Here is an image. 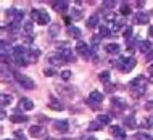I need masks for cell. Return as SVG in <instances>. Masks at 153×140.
I'll list each match as a JSON object with an SVG mask.
<instances>
[{
    "label": "cell",
    "instance_id": "1",
    "mask_svg": "<svg viewBox=\"0 0 153 140\" xmlns=\"http://www.w3.org/2000/svg\"><path fill=\"white\" fill-rule=\"evenodd\" d=\"M31 18L34 19L37 24H40V26H45V24L50 23V15L47 13V10H40V8H32L31 10Z\"/></svg>",
    "mask_w": 153,
    "mask_h": 140
},
{
    "label": "cell",
    "instance_id": "2",
    "mask_svg": "<svg viewBox=\"0 0 153 140\" xmlns=\"http://www.w3.org/2000/svg\"><path fill=\"white\" fill-rule=\"evenodd\" d=\"M13 77H15V81L18 82V84L21 85L23 89H26V90L36 89V82L32 81L31 77L24 76V74H21V73H13Z\"/></svg>",
    "mask_w": 153,
    "mask_h": 140
},
{
    "label": "cell",
    "instance_id": "3",
    "mask_svg": "<svg viewBox=\"0 0 153 140\" xmlns=\"http://www.w3.org/2000/svg\"><path fill=\"white\" fill-rule=\"evenodd\" d=\"M76 52L79 53V55H81L84 60H89L90 56H92V53H94V50H92V48H89V45L85 44L84 40H77V44H76Z\"/></svg>",
    "mask_w": 153,
    "mask_h": 140
},
{
    "label": "cell",
    "instance_id": "4",
    "mask_svg": "<svg viewBox=\"0 0 153 140\" xmlns=\"http://www.w3.org/2000/svg\"><path fill=\"white\" fill-rule=\"evenodd\" d=\"M137 64V61H135V58H132V56H129V58H121L118 60V68L121 69L123 73H129L132 71V68Z\"/></svg>",
    "mask_w": 153,
    "mask_h": 140
},
{
    "label": "cell",
    "instance_id": "5",
    "mask_svg": "<svg viewBox=\"0 0 153 140\" xmlns=\"http://www.w3.org/2000/svg\"><path fill=\"white\" fill-rule=\"evenodd\" d=\"M61 47L63 48H58V53L61 55V58H63L66 63H74V61H76V56L73 55V48H69L66 44H61Z\"/></svg>",
    "mask_w": 153,
    "mask_h": 140
},
{
    "label": "cell",
    "instance_id": "6",
    "mask_svg": "<svg viewBox=\"0 0 153 140\" xmlns=\"http://www.w3.org/2000/svg\"><path fill=\"white\" fill-rule=\"evenodd\" d=\"M103 101V93L102 92H98V90H92L90 92V95H89V98H87V105H90V106H98Z\"/></svg>",
    "mask_w": 153,
    "mask_h": 140
},
{
    "label": "cell",
    "instance_id": "7",
    "mask_svg": "<svg viewBox=\"0 0 153 140\" xmlns=\"http://www.w3.org/2000/svg\"><path fill=\"white\" fill-rule=\"evenodd\" d=\"M7 16L11 19V23H19L24 18V13H23V10H18V8H8Z\"/></svg>",
    "mask_w": 153,
    "mask_h": 140
},
{
    "label": "cell",
    "instance_id": "8",
    "mask_svg": "<svg viewBox=\"0 0 153 140\" xmlns=\"http://www.w3.org/2000/svg\"><path fill=\"white\" fill-rule=\"evenodd\" d=\"M47 60L50 61L52 66H61V64L66 63V61L61 58L60 53H48V55H47Z\"/></svg>",
    "mask_w": 153,
    "mask_h": 140
},
{
    "label": "cell",
    "instance_id": "9",
    "mask_svg": "<svg viewBox=\"0 0 153 140\" xmlns=\"http://www.w3.org/2000/svg\"><path fill=\"white\" fill-rule=\"evenodd\" d=\"M134 23H137V24L150 23V13H147V11H137L134 16Z\"/></svg>",
    "mask_w": 153,
    "mask_h": 140
},
{
    "label": "cell",
    "instance_id": "10",
    "mask_svg": "<svg viewBox=\"0 0 153 140\" xmlns=\"http://www.w3.org/2000/svg\"><path fill=\"white\" fill-rule=\"evenodd\" d=\"M39 56H40V50L37 47H29L27 48V55H26L27 63H36Z\"/></svg>",
    "mask_w": 153,
    "mask_h": 140
},
{
    "label": "cell",
    "instance_id": "11",
    "mask_svg": "<svg viewBox=\"0 0 153 140\" xmlns=\"http://www.w3.org/2000/svg\"><path fill=\"white\" fill-rule=\"evenodd\" d=\"M111 108H113L114 111H123L124 108H126V101H124L123 98H119V97H113L111 98Z\"/></svg>",
    "mask_w": 153,
    "mask_h": 140
},
{
    "label": "cell",
    "instance_id": "12",
    "mask_svg": "<svg viewBox=\"0 0 153 140\" xmlns=\"http://www.w3.org/2000/svg\"><path fill=\"white\" fill-rule=\"evenodd\" d=\"M110 132H111V135H114L116 139H126V132H124V129L121 126H111L110 127Z\"/></svg>",
    "mask_w": 153,
    "mask_h": 140
},
{
    "label": "cell",
    "instance_id": "13",
    "mask_svg": "<svg viewBox=\"0 0 153 140\" xmlns=\"http://www.w3.org/2000/svg\"><path fill=\"white\" fill-rule=\"evenodd\" d=\"M29 134L32 135V137H42V135L45 134V127L40 126V124H36L29 129Z\"/></svg>",
    "mask_w": 153,
    "mask_h": 140
},
{
    "label": "cell",
    "instance_id": "14",
    "mask_svg": "<svg viewBox=\"0 0 153 140\" xmlns=\"http://www.w3.org/2000/svg\"><path fill=\"white\" fill-rule=\"evenodd\" d=\"M55 129L58 130V132L65 134L69 130V126H68V121H65V119H61V121H55Z\"/></svg>",
    "mask_w": 153,
    "mask_h": 140
},
{
    "label": "cell",
    "instance_id": "15",
    "mask_svg": "<svg viewBox=\"0 0 153 140\" xmlns=\"http://www.w3.org/2000/svg\"><path fill=\"white\" fill-rule=\"evenodd\" d=\"M48 108H52L55 111H61V110H65V105L61 103L58 98H50V101H48Z\"/></svg>",
    "mask_w": 153,
    "mask_h": 140
},
{
    "label": "cell",
    "instance_id": "16",
    "mask_svg": "<svg viewBox=\"0 0 153 140\" xmlns=\"http://www.w3.org/2000/svg\"><path fill=\"white\" fill-rule=\"evenodd\" d=\"M69 3L66 2V0H61V2H55L53 3V10H56L58 13H65L66 10H68Z\"/></svg>",
    "mask_w": 153,
    "mask_h": 140
},
{
    "label": "cell",
    "instance_id": "17",
    "mask_svg": "<svg viewBox=\"0 0 153 140\" xmlns=\"http://www.w3.org/2000/svg\"><path fill=\"white\" fill-rule=\"evenodd\" d=\"M19 108H23L24 111H29L34 108V101L31 100V98H21L19 100Z\"/></svg>",
    "mask_w": 153,
    "mask_h": 140
},
{
    "label": "cell",
    "instance_id": "18",
    "mask_svg": "<svg viewBox=\"0 0 153 140\" xmlns=\"http://www.w3.org/2000/svg\"><path fill=\"white\" fill-rule=\"evenodd\" d=\"M145 92H147V85H140V87H132L131 89V95L134 97V98L142 97Z\"/></svg>",
    "mask_w": 153,
    "mask_h": 140
},
{
    "label": "cell",
    "instance_id": "19",
    "mask_svg": "<svg viewBox=\"0 0 153 140\" xmlns=\"http://www.w3.org/2000/svg\"><path fill=\"white\" fill-rule=\"evenodd\" d=\"M152 48H153V45H152L150 40H140L139 42V50L142 53H148Z\"/></svg>",
    "mask_w": 153,
    "mask_h": 140
},
{
    "label": "cell",
    "instance_id": "20",
    "mask_svg": "<svg viewBox=\"0 0 153 140\" xmlns=\"http://www.w3.org/2000/svg\"><path fill=\"white\" fill-rule=\"evenodd\" d=\"M48 34H50V37H58L60 36V24L58 23H52L50 26H48Z\"/></svg>",
    "mask_w": 153,
    "mask_h": 140
},
{
    "label": "cell",
    "instance_id": "21",
    "mask_svg": "<svg viewBox=\"0 0 153 140\" xmlns=\"http://www.w3.org/2000/svg\"><path fill=\"white\" fill-rule=\"evenodd\" d=\"M124 126L127 127V129H135V126H137V121H135V116H126L124 118Z\"/></svg>",
    "mask_w": 153,
    "mask_h": 140
},
{
    "label": "cell",
    "instance_id": "22",
    "mask_svg": "<svg viewBox=\"0 0 153 140\" xmlns=\"http://www.w3.org/2000/svg\"><path fill=\"white\" fill-rule=\"evenodd\" d=\"M97 121L100 122L102 126H108V124H111V114H106V113H102V114H98Z\"/></svg>",
    "mask_w": 153,
    "mask_h": 140
},
{
    "label": "cell",
    "instance_id": "23",
    "mask_svg": "<svg viewBox=\"0 0 153 140\" xmlns=\"http://www.w3.org/2000/svg\"><path fill=\"white\" fill-rule=\"evenodd\" d=\"M98 21H100V16H98V13L92 15L90 18L87 19V27H90V29H94V27L98 26Z\"/></svg>",
    "mask_w": 153,
    "mask_h": 140
},
{
    "label": "cell",
    "instance_id": "24",
    "mask_svg": "<svg viewBox=\"0 0 153 140\" xmlns=\"http://www.w3.org/2000/svg\"><path fill=\"white\" fill-rule=\"evenodd\" d=\"M11 95H7V93H2V97H0V103H2V110H5L7 106L11 105Z\"/></svg>",
    "mask_w": 153,
    "mask_h": 140
},
{
    "label": "cell",
    "instance_id": "25",
    "mask_svg": "<svg viewBox=\"0 0 153 140\" xmlns=\"http://www.w3.org/2000/svg\"><path fill=\"white\" fill-rule=\"evenodd\" d=\"M23 31L26 32V36H32V32H34V23L32 21H24L23 23Z\"/></svg>",
    "mask_w": 153,
    "mask_h": 140
},
{
    "label": "cell",
    "instance_id": "26",
    "mask_svg": "<svg viewBox=\"0 0 153 140\" xmlns=\"http://www.w3.org/2000/svg\"><path fill=\"white\" fill-rule=\"evenodd\" d=\"M68 34L71 36V37H74V39H79V37L82 36V32H81L79 27H76V26H69V27H68Z\"/></svg>",
    "mask_w": 153,
    "mask_h": 140
},
{
    "label": "cell",
    "instance_id": "27",
    "mask_svg": "<svg viewBox=\"0 0 153 140\" xmlns=\"http://www.w3.org/2000/svg\"><path fill=\"white\" fill-rule=\"evenodd\" d=\"M8 31H10L13 36L19 34V31H21V23H10L8 24Z\"/></svg>",
    "mask_w": 153,
    "mask_h": 140
},
{
    "label": "cell",
    "instance_id": "28",
    "mask_svg": "<svg viewBox=\"0 0 153 140\" xmlns=\"http://www.w3.org/2000/svg\"><path fill=\"white\" fill-rule=\"evenodd\" d=\"M121 26H123V19H116L114 23H111L108 26V29L111 31V34H114V32H118L119 29H121Z\"/></svg>",
    "mask_w": 153,
    "mask_h": 140
},
{
    "label": "cell",
    "instance_id": "29",
    "mask_svg": "<svg viewBox=\"0 0 153 140\" xmlns=\"http://www.w3.org/2000/svg\"><path fill=\"white\" fill-rule=\"evenodd\" d=\"M140 126L145 127V129H152V127H153V116H147V118H143L142 121H140Z\"/></svg>",
    "mask_w": 153,
    "mask_h": 140
},
{
    "label": "cell",
    "instance_id": "30",
    "mask_svg": "<svg viewBox=\"0 0 153 140\" xmlns=\"http://www.w3.org/2000/svg\"><path fill=\"white\" fill-rule=\"evenodd\" d=\"M10 121L11 122H26L27 121V116H24V114H11L10 116Z\"/></svg>",
    "mask_w": 153,
    "mask_h": 140
},
{
    "label": "cell",
    "instance_id": "31",
    "mask_svg": "<svg viewBox=\"0 0 153 140\" xmlns=\"http://www.w3.org/2000/svg\"><path fill=\"white\" fill-rule=\"evenodd\" d=\"M106 53H119V50H121V47H119L118 44H108L105 47Z\"/></svg>",
    "mask_w": 153,
    "mask_h": 140
},
{
    "label": "cell",
    "instance_id": "32",
    "mask_svg": "<svg viewBox=\"0 0 153 140\" xmlns=\"http://www.w3.org/2000/svg\"><path fill=\"white\" fill-rule=\"evenodd\" d=\"M103 18H105V21H106V23H110V24H111V23H114V21L118 19V18H116V15H114L113 11H110V10H106V11H105V16H103Z\"/></svg>",
    "mask_w": 153,
    "mask_h": 140
},
{
    "label": "cell",
    "instance_id": "33",
    "mask_svg": "<svg viewBox=\"0 0 153 140\" xmlns=\"http://www.w3.org/2000/svg\"><path fill=\"white\" fill-rule=\"evenodd\" d=\"M82 16H84V11H82L81 8H73L71 10V18L73 19H81Z\"/></svg>",
    "mask_w": 153,
    "mask_h": 140
},
{
    "label": "cell",
    "instance_id": "34",
    "mask_svg": "<svg viewBox=\"0 0 153 140\" xmlns=\"http://www.w3.org/2000/svg\"><path fill=\"white\" fill-rule=\"evenodd\" d=\"M134 140H153L152 135H148V134H143V132H137V134H134V137H132Z\"/></svg>",
    "mask_w": 153,
    "mask_h": 140
},
{
    "label": "cell",
    "instance_id": "35",
    "mask_svg": "<svg viewBox=\"0 0 153 140\" xmlns=\"http://www.w3.org/2000/svg\"><path fill=\"white\" fill-rule=\"evenodd\" d=\"M110 77H111V74L108 71H102L98 74V79H100V82H103V84H106V82L110 81Z\"/></svg>",
    "mask_w": 153,
    "mask_h": 140
},
{
    "label": "cell",
    "instance_id": "36",
    "mask_svg": "<svg viewBox=\"0 0 153 140\" xmlns=\"http://www.w3.org/2000/svg\"><path fill=\"white\" fill-rule=\"evenodd\" d=\"M98 34H100V37H110L111 31L106 26H100V27H98Z\"/></svg>",
    "mask_w": 153,
    "mask_h": 140
},
{
    "label": "cell",
    "instance_id": "37",
    "mask_svg": "<svg viewBox=\"0 0 153 140\" xmlns=\"http://www.w3.org/2000/svg\"><path fill=\"white\" fill-rule=\"evenodd\" d=\"M55 74H56V69L52 68V66H48V68L44 69V76H47V77H52V76H55Z\"/></svg>",
    "mask_w": 153,
    "mask_h": 140
},
{
    "label": "cell",
    "instance_id": "38",
    "mask_svg": "<svg viewBox=\"0 0 153 140\" xmlns=\"http://www.w3.org/2000/svg\"><path fill=\"white\" fill-rule=\"evenodd\" d=\"M131 13H132L131 7L127 5V3H123V5H121V15H124V16H127V15H131Z\"/></svg>",
    "mask_w": 153,
    "mask_h": 140
},
{
    "label": "cell",
    "instance_id": "39",
    "mask_svg": "<svg viewBox=\"0 0 153 140\" xmlns=\"http://www.w3.org/2000/svg\"><path fill=\"white\" fill-rule=\"evenodd\" d=\"M60 76H61V79H63V81H69V79H71V76H73V73L69 71V69H65V71L60 73Z\"/></svg>",
    "mask_w": 153,
    "mask_h": 140
},
{
    "label": "cell",
    "instance_id": "40",
    "mask_svg": "<svg viewBox=\"0 0 153 140\" xmlns=\"http://www.w3.org/2000/svg\"><path fill=\"white\" fill-rule=\"evenodd\" d=\"M131 36H132V27H131V26H126V27H124V31H123V37L129 40Z\"/></svg>",
    "mask_w": 153,
    "mask_h": 140
},
{
    "label": "cell",
    "instance_id": "41",
    "mask_svg": "<svg viewBox=\"0 0 153 140\" xmlns=\"http://www.w3.org/2000/svg\"><path fill=\"white\" fill-rule=\"evenodd\" d=\"M102 129V124L98 121H92L89 124V130H100Z\"/></svg>",
    "mask_w": 153,
    "mask_h": 140
},
{
    "label": "cell",
    "instance_id": "42",
    "mask_svg": "<svg viewBox=\"0 0 153 140\" xmlns=\"http://www.w3.org/2000/svg\"><path fill=\"white\" fill-rule=\"evenodd\" d=\"M114 5H116V2H113V0H105V2L102 3L103 10H105V8H113Z\"/></svg>",
    "mask_w": 153,
    "mask_h": 140
},
{
    "label": "cell",
    "instance_id": "43",
    "mask_svg": "<svg viewBox=\"0 0 153 140\" xmlns=\"http://www.w3.org/2000/svg\"><path fill=\"white\" fill-rule=\"evenodd\" d=\"M116 85H113V84H106V87H105V92L106 93H114L116 92Z\"/></svg>",
    "mask_w": 153,
    "mask_h": 140
},
{
    "label": "cell",
    "instance_id": "44",
    "mask_svg": "<svg viewBox=\"0 0 153 140\" xmlns=\"http://www.w3.org/2000/svg\"><path fill=\"white\" fill-rule=\"evenodd\" d=\"M58 92L61 93V95H71L73 90L71 89H65V87H58Z\"/></svg>",
    "mask_w": 153,
    "mask_h": 140
},
{
    "label": "cell",
    "instance_id": "45",
    "mask_svg": "<svg viewBox=\"0 0 153 140\" xmlns=\"http://www.w3.org/2000/svg\"><path fill=\"white\" fill-rule=\"evenodd\" d=\"M13 135L16 137V140H26V137H24V134L21 132V130H15Z\"/></svg>",
    "mask_w": 153,
    "mask_h": 140
},
{
    "label": "cell",
    "instance_id": "46",
    "mask_svg": "<svg viewBox=\"0 0 153 140\" xmlns=\"http://www.w3.org/2000/svg\"><path fill=\"white\" fill-rule=\"evenodd\" d=\"M32 39H34L32 36H24V37H23V42H24V44H31Z\"/></svg>",
    "mask_w": 153,
    "mask_h": 140
},
{
    "label": "cell",
    "instance_id": "47",
    "mask_svg": "<svg viewBox=\"0 0 153 140\" xmlns=\"http://www.w3.org/2000/svg\"><path fill=\"white\" fill-rule=\"evenodd\" d=\"M63 21H65L66 24H68V27H69V26H71V21H73V18H69V16H65V18H63Z\"/></svg>",
    "mask_w": 153,
    "mask_h": 140
},
{
    "label": "cell",
    "instance_id": "48",
    "mask_svg": "<svg viewBox=\"0 0 153 140\" xmlns=\"http://www.w3.org/2000/svg\"><path fill=\"white\" fill-rule=\"evenodd\" d=\"M145 108L150 111V113H153V101H148V103L145 105Z\"/></svg>",
    "mask_w": 153,
    "mask_h": 140
},
{
    "label": "cell",
    "instance_id": "49",
    "mask_svg": "<svg viewBox=\"0 0 153 140\" xmlns=\"http://www.w3.org/2000/svg\"><path fill=\"white\" fill-rule=\"evenodd\" d=\"M147 60H148V61H152V63H153V48H152V50L147 53Z\"/></svg>",
    "mask_w": 153,
    "mask_h": 140
},
{
    "label": "cell",
    "instance_id": "50",
    "mask_svg": "<svg viewBox=\"0 0 153 140\" xmlns=\"http://www.w3.org/2000/svg\"><path fill=\"white\" fill-rule=\"evenodd\" d=\"M143 5H145V2H143V0H139V2H137V7L139 8H142Z\"/></svg>",
    "mask_w": 153,
    "mask_h": 140
},
{
    "label": "cell",
    "instance_id": "51",
    "mask_svg": "<svg viewBox=\"0 0 153 140\" xmlns=\"http://www.w3.org/2000/svg\"><path fill=\"white\" fill-rule=\"evenodd\" d=\"M147 79H148V82H150V84H153V74H150V76H148Z\"/></svg>",
    "mask_w": 153,
    "mask_h": 140
},
{
    "label": "cell",
    "instance_id": "52",
    "mask_svg": "<svg viewBox=\"0 0 153 140\" xmlns=\"http://www.w3.org/2000/svg\"><path fill=\"white\" fill-rule=\"evenodd\" d=\"M0 118H2V119H5V118H7V114H5V110H2V114H0Z\"/></svg>",
    "mask_w": 153,
    "mask_h": 140
},
{
    "label": "cell",
    "instance_id": "53",
    "mask_svg": "<svg viewBox=\"0 0 153 140\" xmlns=\"http://www.w3.org/2000/svg\"><path fill=\"white\" fill-rule=\"evenodd\" d=\"M148 34L153 36V26H150V29H148Z\"/></svg>",
    "mask_w": 153,
    "mask_h": 140
},
{
    "label": "cell",
    "instance_id": "54",
    "mask_svg": "<svg viewBox=\"0 0 153 140\" xmlns=\"http://www.w3.org/2000/svg\"><path fill=\"white\" fill-rule=\"evenodd\" d=\"M148 71H150V73H152V74H153V63H152V64H150V66H148Z\"/></svg>",
    "mask_w": 153,
    "mask_h": 140
},
{
    "label": "cell",
    "instance_id": "55",
    "mask_svg": "<svg viewBox=\"0 0 153 140\" xmlns=\"http://www.w3.org/2000/svg\"><path fill=\"white\" fill-rule=\"evenodd\" d=\"M85 140H97L95 137H85Z\"/></svg>",
    "mask_w": 153,
    "mask_h": 140
},
{
    "label": "cell",
    "instance_id": "56",
    "mask_svg": "<svg viewBox=\"0 0 153 140\" xmlns=\"http://www.w3.org/2000/svg\"><path fill=\"white\" fill-rule=\"evenodd\" d=\"M44 140H56V139H53V137H47V139H44Z\"/></svg>",
    "mask_w": 153,
    "mask_h": 140
},
{
    "label": "cell",
    "instance_id": "57",
    "mask_svg": "<svg viewBox=\"0 0 153 140\" xmlns=\"http://www.w3.org/2000/svg\"><path fill=\"white\" fill-rule=\"evenodd\" d=\"M119 140H126V139H119Z\"/></svg>",
    "mask_w": 153,
    "mask_h": 140
},
{
    "label": "cell",
    "instance_id": "58",
    "mask_svg": "<svg viewBox=\"0 0 153 140\" xmlns=\"http://www.w3.org/2000/svg\"><path fill=\"white\" fill-rule=\"evenodd\" d=\"M3 140H7V139H3Z\"/></svg>",
    "mask_w": 153,
    "mask_h": 140
},
{
    "label": "cell",
    "instance_id": "59",
    "mask_svg": "<svg viewBox=\"0 0 153 140\" xmlns=\"http://www.w3.org/2000/svg\"><path fill=\"white\" fill-rule=\"evenodd\" d=\"M152 15H153V13H152Z\"/></svg>",
    "mask_w": 153,
    "mask_h": 140
}]
</instances>
